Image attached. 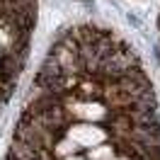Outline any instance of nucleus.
I'll return each mask as SVG.
<instances>
[{
	"mask_svg": "<svg viewBox=\"0 0 160 160\" xmlns=\"http://www.w3.org/2000/svg\"><path fill=\"white\" fill-rule=\"evenodd\" d=\"M34 22L37 0H0V112L24 68Z\"/></svg>",
	"mask_w": 160,
	"mask_h": 160,
	"instance_id": "1",
	"label": "nucleus"
}]
</instances>
